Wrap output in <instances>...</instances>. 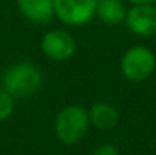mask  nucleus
<instances>
[{"label": "nucleus", "instance_id": "obj_1", "mask_svg": "<svg viewBox=\"0 0 156 155\" xmlns=\"http://www.w3.org/2000/svg\"><path fill=\"white\" fill-rule=\"evenodd\" d=\"M43 73L35 64L29 61L11 64L2 75V88L8 91L14 101L32 98L40 91Z\"/></svg>", "mask_w": 156, "mask_h": 155}, {"label": "nucleus", "instance_id": "obj_2", "mask_svg": "<svg viewBox=\"0 0 156 155\" xmlns=\"http://www.w3.org/2000/svg\"><path fill=\"white\" fill-rule=\"evenodd\" d=\"M88 128H90L88 111L79 105L64 106L58 113L53 125L56 138L68 146L79 143L87 135Z\"/></svg>", "mask_w": 156, "mask_h": 155}, {"label": "nucleus", "instance_id": "obj_3", "mask_svg": "<svg viewBox=\"0 0 156 155\" xmlns=\"http://www.w3.org/2000/svg\"><path fill=\"white\" fill-rule=\"evenodd\" d=\"M156 68L155 53L146 46H133L123 53L120 70L127 81L141 82L149 79Z\"/></svg>", "mask_w": 156, "mask_h": 155}, {"label": "nucleus", "instance_id": "obj_4", "mask_svg": "<svg viewBox=\"0 0 156 155\" xmlns=\"http://www.w3.org/2000/svg\"><path fill=\"white\" fill-rule=\"evenodd\" d=\"M97 0H53L55 17L68 26H85L96 15Z\"/></svg>", "mask_w": 156, "mask_h": 155}, {"label": "nucleus", "instance_id": "obj_5", "mask_svg": "<svg viewBox=\"0 0 156 155\" xmlns=\"http://www.w3.org/2000/svg\"><path fill=\"white\" fill-rule=\"evenodd\" d=\"M76 41L74 38L62 29H53L46 32L41 40V50L43 53L53 61H68L76 53Z\"/></svg>", "mask_w": 156, "mask_h": 155}, {"label": "nucleus", "instance_id": "obj_6", "mask_svg": "<svg viewBox=\"0 0 156 155\" xmlns=\"http://www.w3.org/2000/svg\"><path fill=\"white\" fill-rule=\"evenodd\" d=\"M124 23L130 32L140 37L156 35V5H132L127 9Z\"/></svg>", "mask_w": 156, "mask_h": 155}, {"label": "nucleus", "instance_id": "obj_7", "mask_svg": "<svg viewBox=\"0 0 156 155\" xmlns=\"http://www.w3.org/2000/svg\"><path fill=\"white\" fill-rule=\"evenodd\" d=\"M17 8L34 24H46L55 17L53 0H17Z\"/></svg>", "mask_w": 156, "mask_h": 155}, {"label": "nucleus", "instance_id": "obj_8", "mask_svg": "<svg viewBox=\"0 0 156 155\" xmlns=\"http://www.w3.org/2000/svg\"><path fill=\"white\" fill-rule=\"evenodd\" d=\"M88 117H90V123H93L100 131H111L120 122L118 109L114 105L106 102L94 103L88 109Z\"/></svg>", "mask_w": 156, "mask_h": 155}, {"label": "nucleus", "instance_id": "obj_9", "mask_svg": "<svg viewBox=\"0 0 156 155\" xmlns=\"http://www.w3.org/2000/svg\"><path fill=\"white\" fill-rule=\"evenodd\" d=\"M127 9L123 0H97L96 17L106 26H117L124 21Z\"/></svg>", "mask_w": 156, "mask_h": 155}, {"label": "nucleus", "instance_id": "obj_10", "mask_svg": "<svg viewBox=\"0 0 156 155\" xmlns=\"http://www.w3.org/2000/svg\"><path fill=\"white\" fill-rule=\"evenodd\" d=\"M14 109H15L14 98L0 87V122L8 120L14 114Z\"/></svg>", "mask_w": 156, "mask_h": 155}, {"label": "nucleus", "instance_id": "obj_11", "mask_svg": "<svg viewBox=\"0 0 156 155\" xmlns=\"http://www.w3.org/2000/svg\"><path fill=\"white\" fill-rule=\"evenodd\" d=\"M91 155H120L118 154V149L114 146V145H100L94 149V152Z\"/></svg>", "mask_w": 156, "mask_h": 155}, {"label": "nucleus", "instance_id": "obj_12", "mask_svg": "<svg viewBox=\"0 0 156 155\" xmlns=\"http://www.w3.org/2000/svg\"><path fill=\"white\" fill-rule=\"evenodd\" d=\"M130 5H150V3H156V0H127Z\"/></svg>", "mask_w": 156, "mask_h": 155}]
</instances>
